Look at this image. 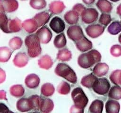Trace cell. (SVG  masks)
Wrapping results in <instances>:
<instances>
[{
    "label": "cell",
    "instance_id": "obj_38",
    "mask_svg": "<svg viewBox=\"0 0 121 113\" xmlns=\"http://www.w3.org/2000/svg\"><path fill=\"white\" fill-rule=\"evenodd\" d=\"M70 90L69 84L66 81L61 82L57 87V91L61 95H67L69 94Z\"/></svg>",
    "mask_w": 121,
    "mask_h": 113
},
{
    "label": "cell",
    "instance_id": "obj_24",
    "mask_svg": "<svg viewBox=\"0 0 121 113\" xmlns=\"http://www.w3.org/2000/svg\"><path fill=\"white\" fill-rule=\"evenodd\" d=\"M96 6L102 13H109L111 12L112 8L111 3L108 0H98Z\"/></svg>",
    "mask_w": 121,
    "mask_h": 113
},
{
    "label": "cell",
    "instance_id": "obj_1",
    "mask_svg": "<svg viewBox=\"0 0 121 113\" xmlns=\"http://www.w3.org/2000/svg\"><path fill=\"white\" fill-rule=\"evenodd\" d=\"M102 56L100 53L95 49H92L87 53L81 54L78 58V64L84 69H88L95 64L100 62Z\"/></svg>",
    "mask_w": 121,
    "mask_h": 113
},
{
    "label": "cell",
    "instance_id": "obj_34",
    "mask_svg": "<svg viewBox=\"0 0 121 113\" xmlns=\"http://www.w3.org/2000/svg\"><path fill=\"white\" fill-rule=\"evenodd\" d=\"M9 21L5 13L0 12V29L6 33H10L8 27Z\"/></svg>",
    "mask_w": 121,
    "mask_h": 113
},
{
    "label": "cell",
    "instance_id": "obj_16",
    "mask_svg": "<svg viewBox=\"0 0 121 113\" xmlns=\"http://www.w3.org/2000/svg\"><path fill=\"white\" fill-rule=\"evenodd\" d=\"M109 69V67L107 64L98 63L95 65L93 69V73L96 76L102 77L108 73Z\"/></svg>",
    "mask_w": 121,
    "mask_h": 113
},
{
    "label": "cell",
    "instance_id": "obj_37",
    "mask_svg": "<svg viewBox=\"0 0 121 113\" xmlns=\"http://www.w3.org/2000/svg\"><path fill=\"white\" fill-rule=\"evenodd\" d=\"M109 78L114 84L121 85V70H115L112 71Z\"/></svg>",
    "mask_w": 121,
    "mask_h": 113
},
{
    "label": "cell",
    "instance_id": "obj_54",
    "mask_svg": "<svg viewBox=\"0 0 121 113\" xmlns=\"http://www.w3.org/2000/svg\"></svg>",
    "mask_w": 121,
    "mask_h": 113
},
{
    "label": "cell",
    "instance_id": "obj_49",
    "mask_svg": "<svg viewBox=\"0 0 121 113\" xmlns=\"http://www.w3.org/2000/svg\"><path fill=\"white\" fill-rule=\"evenodd\" d=\"M116 13L121 16V3L116 8Z\"/></svg>",
    "mask_w": 121,
    "mask_h": 113
},
{
    "label": "cell",
    "instance_id": "obj_36",
    "mask_svg": "<svg viewBox=\"0 0 121 113\" xmlns=\"http://www.w3.org/2000/svg\"><path fill=\"white\" fill-rule=\"evenodd\" d=\"M23 41L19 37H14L11 39L9 42V45L10 48L13 50H16L19 49L22 46Z\"/></svg>",
    "mask_w": 121,
    "mask_h": 113
},
{
    "label": "cell",
    "instance_id": "obj_53",
    "mask_svg": "<svg viewBox=\"0 0 121 113\" xmlns=\"http://www.w3.org/2000/svg\"><path fill=\"white\" fill-rule=\"evenodd\" d=\"M120 23H121V21H120Z\"/></svg>",
    "mask_w": 121,
    "mask_h": 113
},
{
    "label": "cell",
    "instance_id": "obj_25",
    "mask_svg": "<svg viewBox=\"0 0 121 113\" xmlns=\"http://www.w3.org/2000/svg\"><path fill=\"white\" fill-rule=\"evenodd\" d=\"M22 27L21 21L18 18L9 19L8 27L10 33L16 32L20 31Z\"/></svg>",
    "mask_w": 121,
    "mask_h": 113
},
{
    "label": "cell",
    "instance_id": "obj_22",
    "mask_svg": "<svg viewBox=\"0 0 121 113\" xmlns=\"http://www.w3.org/2000/svg\"><path fill=\"white\" fill-rule=\"evenodd\" d=\"M39 66L43 69L48 70L53 65V61L51 56L48 55H45L41 56L38 61Z\"/></svg>",
    "mask_w": 121,
    "mask_h": 113
},
{
    "label": "cell",
    "instance_id": "obj_29",
    "mask_svg": "<svg viewBox=\"0 0 121 113\" xmlns=\"http://www.w3.org/2000/svg\"><path fill=\"white\" fill-rule=\"evenodd\" d=\"M12 55L11 50L7 47H0V62L5 63L10 59Z\"/></svg>",
    "mask_w": 121,
    "mask_h": 113
},
{
    "label": "cell",
    "instance_id": "obj_30",
    "mask_svg": "<svg viewBox=\"0 0 121 113\" xmlns=\"http://www.w3.org/2000/svg\"><path fill=\"white\" fill-rule=\"evenodd\" d=\"M67 43V40L64 33L57 35L53 40L54 46L57 48L60 49L64 47Z\"/></svg>",
    "mask_w": 121,
    "mask_h": 113
},
{
    "label": "cell",
    "instance_id": "obj_7",
    "mask_svg": "<svg viewBox=\"0 0 121 113\" xmlns=\"http://www.w3.org/2000/svg\"><path fill=\"white\" fill-rule=\"evenodd\" d=\"M67 34L68 37L76 42L84 36L82 29L79 25H71L67 29Z\"/></svg>",
    "mask_w": 121,
    "mask_h": 113
},
{
    "label": "cell",
    "instance_id": "obj_6",
    "mask_svg": "<svg viewBox=\"0 0 121 113\" xmlns=\"http://www.w3.org/2000/svg\"><path fill=\"white\" fill-rule=\"evenodd\" d=\"M82 21L86 24H90L95 22L98 17L97 10L93 8H86L81 14Z\"/></svg>",
    "mask_w": 121,
    "mask_h": 113
},
{
    "label": "cell",
    "instance_id": "obj_11",
    "mask_svg": "<svg viewBox=\"0 0 121 113\" xmlns=\"http://www.w3.org/2000/svg\"><path fill=\"white\" fill-rule=\"evenodd\" d=\"M17 109L20 112H28L33 110V106L29 98H22L16 103Z\"/></svg>",
    "mask_w": 121,
    "mask_h": 113
},
{
    "label": "cell",
    "instance_id": "obj_33",
    "mask_svg": "<svg viewBox=\"0 0 121 113\" xmlns=\"http://www.w3.org/2000/svg\"><path fill=\"white\" fill-rule=\"evenodd\" d=\"M108 97L115 100L121 99V87L118 85L112 86L108 92Z\"/></svg>",
    "mask_w": 121,
    "mask_h": 113
},
{
    "label": "cell",
    "instance_id": "obj_44",
    "mask_svg": "<svg viewBox=\"0 0 121 113\" xmlns=\"http://www.w3.org/2000/svg\"><path fill=\"white\" fill-rule=\"evenodd\" d=\"M6 75L5 72L0 68V84L2 83L6 80Z\"/></svg>",
    "mask_w": 121,
    "mask_h": 113
},
{
    "label": "cell",
    "instance_id": "obj_51",
    "mask_svg": "<svg viewBox=\"0 0 121 113\" xmlns=\"http://www.w3.org/2000/svg\"><path fill=\"white\" fill-rule=\"evenodd\" d=\"M118 41L120 44H121V33L119 35L118 37Z\"/></svg>",
    "mask_w": 121,
    "mask_h": 113
},
{
    "label": "cell",
    "instance_id": "obj_3",
    "mask_svg": "<svg viewBox=\"0 0 121 113\" xmlns=\"http://www.w3.org/2000/svg\"><path fill=\"white\" fill-rule=\"evenodd\" d=\"M54 72L57 75L64 78L71 83L75 84L77 81V77L74 71L66 64H58Z\"/></svg>",
    "mask_w": 121,
    "mask_h": 113
},
{
    "label": "cell",
    "instance_id": "obj_4",
    "mask_svg": "<svg viewBox=\"0 0 121 113\" xmlns=\"http://www.w3.org/2000/svg\"><path fill=\"white\" fill-rule=\"evenodd\" d=\"M71 96L74 105L80 109L84 110L88 102V99L83 89L80 87L75 88L71 92Z\"/></svg>",
    "mask_w": 121,
    "mask_h": 113
},
{
    "label": "cell",
    "instance_id": "obj_31",
    "mask_svg": "<svg viewBox=\"0 0 121 113\" xmlns=\"http://www.w3.org/2000/svg\"><path fill=\"white\" fill-rule=\"evenodd\" d=\"M9 92L12 96L16 97H20L24 94L25 89L22 85L16 84L12 86L10 88Z\"/></svg>",
    "mask_w": 121,
    "mask_h": 113
},
{
    "label": "cell",
    "instance_id": "obj_48",
    "mask_svg": "<svg viewBox=\"0 0 121 113\" xmlns=\"http://www.w3.org/2000/svg\"><path fill=\"white\" fill-rule=\"evenodd\" d=\"M83 3L86 5L93 4L95 1V0H82Z\"/></svg>",
    "mask_w": 121,
    "mask_h": 113
},
{
    "label": "cell",
    "instance_id": "obj_12",
    "mask_svg": "<svg viewBox=\"0 0 121 113\" xmlns=\"http://www.w3.org/2000/svg\"><path fill=\"white\" fill-rule=\"evenodd\" d=\"M4 13H12L18 8V3L17 0H0Z\"/></svg>",
    "mask_w": 121,
    "mask_h": 113
},
{
    "label": "cell",
    "instance_id": "obj_35",
    "mask_svg": "<svg viewBox=\"0 0 121 113\" xmlns=\"http://www.w3.org/2000/svg\"><path fill=\"white\" fill-rule=\"evenodd\" d=\"M107 31L112 35H116L121 32V24L118 21L112 22L108 27Z\"/></svg>",
    "mask_w": 121,
    "mask_h": 113
},
{
    "label": "cell",
    "instance_id": "obj_5",
    "mask_svg": "<svg viewBox=\"0 0 121 113\" xmlns=\"http://www.w3.org/2000/svg\"><path fill=\"white\" fill-rule=\"evenodd\" d=\"M110 86V82L107 78H100L95 80L92 88L95 93L104 95L109 92Z\"/></svg>",
    "mask_w": 121,
    "mask_h": 113
},
{
    "label": "cell",
    "instance_id": "obj_18",
    "mask_svg": "<svg viewBox=\"0 0 121 113\" xmlns=\"http://www.w3.org/2000/svg\"><path fill=\"white\" fill-rule=\"evenodd\" d=\"M22 27L29 33H32L39 27L35 20L33 19H28L25 20L22 24Z\"/></svg>",
    "mask_w": 121,
    "mask_h": 113
},
{
    "label": "cell",
    "instance_id": "obj_17",
    "mask_svg": "<svg viewBox=\"0 0 121 113\" xmlns=\"http://www.w3.org/2000/svg\"><path fill=\"white\" fill-rule=\"evenodd\" d=\"M66 6L63 2L60 0H55L51 2L49 5V10L53 14L61 13L65 8Z\"/></svg>",
    "mask_w": 121,
    "mask_h": 113
},
{
    "label": "cell",
    "instance_id": "obj_27",
    "mask_svg": "<svg viewBox=\"0 0 121 113\" xmlns=\"http://www.w3.org/2000/svg\"><path fill=\"white\" fill-rule=\"evenodd\" d=\"M104 108V102L99 99L94 100L89 107V111L91 113H101Z\"/></svg>",
    "mask_w": 121,
    "mask_h": 113
},
{
    "label": "cell",
    "instance_id": "obj_45",
    "mask_svg": "<svg viewBox=\"0 0 121 113\" xmlns=\"http://www.w3.org/2000/svg\"><path fill=\"white\" fill-rule=\"evenodd\" d=\"M10 111L8 107L4 104L0 103V113H9Z\"/></svg>",
    "mask_w": 121,
    "mask_h": 113
},
{
    "label": "cell",
    "instance_id": "obj_46",
    "mask_svg": "<svg viewBox=\"0 0 121 113\" xmlns=\"http://www.w3.org/2000/svg\"><path fill=\"white\" fill-rule=\"evenodd\" d=\"M69 112L70 113H83L84 110L80 109L77 107H76L74 105H73L70 108Z\"/></svg>",
    "mask_w": 121,
    "mask_h": 113
},
{
    "label": "cell",
    "instance_id": "obj_2",
    "mask_svg": "<svg viewBox=\"0 0 121 113\" xmlns=\"http://www.w3.org/2000/svg\"><path fill=\"white\" fill-rule=\"evenodd\" d=\"M40 41L36 34L27 36L25 39V43L27 48L28 56L31 57L38 56L42 51Z\"/></svg>",
    "mask_w": 121,
    "mask_h": 113
},
{
    "label": "cell",
    "instance_id": "obj_14",
    "mask_svg": "<svg viewBox=\"0 0 121 113\" xmlns=\"http://www.w3.org/2000/svg\"><path fill=\"white\" fill-rule=\"evenodd\" d=\"M76 46L80 51L86 52L92 48L93 44L91 41L84 36L79 40L76 41Z\"/></svg>",
    "mask_w": 121,
    "mask_h": 113
},
{
    "label": "cell",
    "instance_id": "obj_42",
    "mask_svg": "<svg viewBox=\"0 0 121 113\" xmlns=\"http://www.w3.org/2000/svg\"><path fill=\"white\" fill-rule=\"evenodd\" d=\"M110 53L114 57H119L121 56V46L118 44L112 45L110 48Z\"/></svg>",
    "mask_w": 121,
    "mask_h": 113
},
{
    "label": "cell",
    "instance_id": "obj_26",
    "mask_svg": "<svg viewBox=\"0 0 121 113\" xmlns=\"http://www.w3.org/2000/svg\"><path fill=\"white\" fill-rule=\"evenodd\" d=\"M97 79V78L95 75L91 73L83 77L81 80L80 83L83 86L87 88H91Z\"/></svg>",
    "mask_w": 121,
    "mask_h": 113
},
{
    "label": "cell",
    "instance_id": "obj_43",
    "mask_svg": "<svg viewBox=\"0 0 121 113\" xmlns=\"http://www.w3.org/2000/svg\"><path fill=\"white\" fill-rule=\"evenodd\" d=\"M85 7L81 3H77L74 5L72 8V10L76 11L79 15L86 9Z\"/></svg>",
    "mask_w": 121,
    "mask_h": 113
},
{
    "label": "cell",
    "instance_id": "obj_20",
    "mask_svg": "<svg viewBox=\"0 0 121 113\" xmlns=\"http://www.w3.org/2000/svg\"><path fill=\"white\" fill-rule=\"evenodd\" d=\"M79 15L73 10L67 11L64 15V19L66 22L69 24H74L78 23Z\"/></svg>",
    "mask_w": 121,
    "mask_h": 113
},
{
    "label": "cell",
    "instance_id": "obj_10",
    "mask_svg": "<svg viewBox=\"0 0 121 113\" xmlns=\"http://www.w3.org/2000/svg\"><path fill=\"white\" fill-rule=\"evenodd\" d=\"M49 26L51 29L56 33L62 32L65 28V24L63 20L57 16L52 18L49 23Z\"/></svg>",
    "mask_w": 121,
    "mask_h": 113
},
{
    "label": "cell",
    "instance_id": "obj_8",
    "mask_svg": "<svg viewBox=\"0 0 121 113\" xmlns=\"http://www.w3.org/2000/svg\"><path fill=\"white\" fill-rule=\"evenodd\" d=\"M104 26L99 24H93L88 25L85 29L88 36L92 38H96L101 36L104 31Z\"/></svg>",
    "mask_w": 121,
    "mask_h": 113
},
{
    "label": "cell",
    "instance_id": "obj_19",
    "mask_svg": "<svg viewBox=\"0 0 121 113\" xmlns=\"http://www.w3.org/2000/svg\"><path fill=\"white\" fill-rule=\"evenodd\" d=\"M50 18V14L47 12H41L36 14L34 19L37 23L38 27H41L48 22Z\"/></svg>",
    "mask_w": 121,
    "mask_h": 113
},
{
    "label": "cell",
    "instance_id": "obj_23",
    "mask_svg": "<svg viewBox=\"0 0 121 113\" xmlns=\"http://www.w3.org/2000/svg\"><path fill=\"white\" fill-rule=\"evenodd\" d=\"M54 104L52 100L48 98H42L40 110L42 113H50L53 109Z\"/></svg>",
    "mask_w": 121,
    "mask_h": 113
},
{
    "label": "cell",
    "instance_id": "obj_28",
    "mask_svg": "<svg viewBox=\"0 0 121 113\" xmlns=\"http://www.w3.org/2000/svg\"><path fill=\"white\" fill-rule=\"evenodd\" d=\"M56 58L58 60L62 62L69 61L72 58V54L68 49L63 48L59 50Z\"/></svg>",
    "mask_w": 121,
    "mask_h": 113
},
{
    "label": "cell",
    "instance_id": "obj_47",
    "mask_svg": "<svg viewBox=\"0 0 121 113\" xmlns=\"http://www.w3.org/2000/svg\"><path fill=\"white\" fill-rule=\"evenodd\" d=\"M0 99L1 100H7V96H6V92L3 90H0Z\"/></svg>",
    "mask_w": 121,
    "mask_h": 113
},
{
    "label": "cell",
    "instance_id": "obj_21",
    "mask_svg": "<svg viewBox=\"0 0 121 113\" xmlns=\"http://www.w3.org/2000/svg\"><path fill=\"white\" fill-rule=\"evenodd\" d=\"M120 110V105L116 100H108L105 104V111L107 113H118Z\"/></svg>",
    "mask_w": 121,
    "mask_h": 113
},
{
    "label": "cell",
    "instance_id": "obj_15",
    "mask_svg": "<svg viewBox=\"0 0 121 113\" xmlns=\"http://www.w3.org/2000/svg\"><path fill=\"white\" fill-rule=\"evenodd\" d=\"M28 62V57L24 52H19L17 53L13 60L14 65L18 67L25 66Z\"/></svg>",
    "mask_w": 121,
    "mask_h": 113
},
{
    "label": "cell",
    "instance_id": "obj_41",
    "mask_svg": "<svg viewBox=\"0 0 121 113\" xmlns=\"http://www.w3.org/2000/svg\"><path fill=\"white\" fill-rule=\"evenodd\" d=\"M112 21V17L110 14L105 13H103L101 14L99 18V23L104 25L107 26Z\"/></svg>",
    "mask_w": 121,
    "mask_h": 113
},
{
    "label": "cell",
    "instance_id": "obj_9",
    "mask_svg": "<svg viewBox=\"0 0 121 113\" xmlns=\"http://www.w3.org/2000/svg\"><path fill=\"white\" fill-rule=\"evenodd\" d=\"M38 37L40 42L43 44L49 43L52 38V32L51 30L46 26L42 27L38 30L35 33Z\"/></svg>",
    "mask_w": 121,
    "mask_h": 113
},
{
    "label": "cell",
    "instance_id": "obj_52",
    "mask_svg": "<svg viewBox=\"0 0 121 113\" xmlns=\"http://www.w3.org/2000/svg\"><path fill=\"white\" fill-rule=\"evenodd\" d=\"M110 1H112V2H117L118 1H119L120 0H110Z\"/></svg>",
    "mask_w": 121,
    "mask_h": 113
},
{
    "label": "cell",
    "instance_id": "obj_39",
    "mask_svg": "<svg viewBox=\"0 0 121 113\" xmlns=\"http://www.w3.org/2000/svg\"><path fill=\"white\" fill-rule=\"evenodd\" d=\"M29 4L33 8L40 10L46 7V2L45 0H30Z\"/></svg>",
    "mask_w": 121,
    "mask_h": 113
},
{
    "label": "cell",
    "instance_id": "obj_40",
    "mask_svg": "<svg viewBox=\"0 0 121 113\" xmlns=\"http://www.w3.org/2000/svg\"><path fill=\"white\" fill-rule=\"evenodd\" d=\"M31 101L33 110L35 111L40 110L42 97L37 95H33L29 97Z\"/></svg>",
    "mask_w": 121,
    "mask_h": 113
},
{
    "label": "cell",
    "instance_id": "obj_32",
    "mask_svg": "<svg viewBox=\"0 0 121 113\" xmlns=\"http://www.w3.org/2000/svg\"><path fill=\"white\" fill-rule=\"evenodd\" d=\"M55 91L53 85L51 83L47 82L42 85L41 88V94L45 97H50L52 96Z\"/></svg>",
    "mask_w": 121,
    "mask_h": 113
},
{
    "label": "cell",
    "instance_id": "obj_50",
    "mask_svg": "<svg viewBox=\"0 0 121 113\" xmlns=\"http://www.w3.org/2000/svg\"><path fill=\"white\" fill-rule=\"evenodd\" d=\"M0 12L4 13V11H3V8H2V5H1V1H0Z\"/></svg>",
    "mask_w": 121,
    "mask_h": 113
},
{
    "label": "cell",
    "instance_id": "obj_13",
    "mask_svg": "<svg viewBox=\"0 0 121 113\" xmlns=\"http://www.w3.org/2000/svg\"><path fill=\"white\" fill-rule=\"evenodd\" d=\"M40 82V79L38 75L35 73H31L27 75L25 78V82L26 87L31 89L38 87Z\"/></svg>",
    "mask_w": 121,
    "mask_h": 113
}]
</instances>
